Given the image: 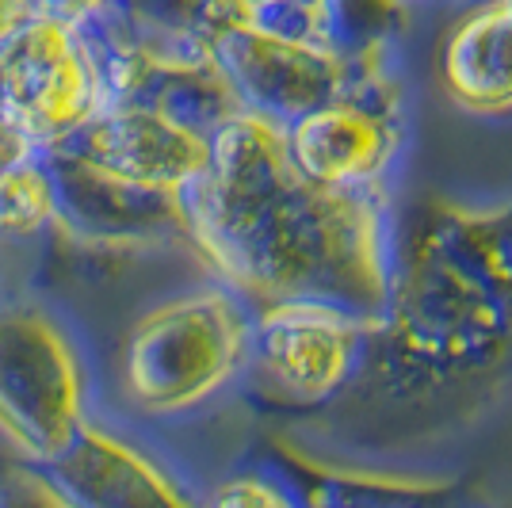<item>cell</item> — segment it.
I'll return each mask as SVG.
<instances>
[{
  "mask_svg": "<svg viewBox=\"0 0 512 508\" xmlns=\"http://www.w3.org/2000/svg\"><path fill=\"white\" fill-rule=\"evenodd\" d=\"M188 241L249 306L325 302L371 325L386 306L383 211L371 191L306 180L283 130L237 111L211 130V165L180 195Z\"/></svg>",
  "mask_w": 512,
  "mask_h": 508,
  "instance_id": "obj_1",
  "label": "cell"
},
{
  "mask_svg": "<svg viewBox=\"0 0 512 508\" xmlns=\"http://www.w3.org/2000/svg\"><path fill=\"white\" fill-rule=\"evenodd\" d=\"M512 371V207H413L360 371L394 398H470Z\"/></svg>",
  "mask_w": 512,
  "mask_h": 508,
  "instance_id": "obj_2",
  "label": "cell"
},
{
  "mask_svg": "<svg viewBox=\"0 0 512 508\" xmlns=\"http://www.w3.org/2000/svg\"><path fill=\"white\" fill-rule=\"evenodd\" d=\"M253 306L230 287H199L150 306L119 352V386L146 417L207 405L249 367Z\"/></svg>",
  "mask_w": 512,
  "mask_h": 508,
  "instance_id": "obj_3",
  "label": "cell"
},
{
  "mask_svg": "<svg viewBox=\"0 0 512 508\" xmlns=\"http://www.w3.org/2000/svg\"><path fill=\"white\" fill-rule=\"evenodd\" d=\"M92 417V360L62 306L0 298V440L46 466Z\"/></svg>",
  "mask_w": 512,
  "mask_h": 508,
  "instance_id": "obj_4",
  "label": "cell"
},
{
  "mask_svg": "<svg viewBox=\"0 0 512 508\" xmlns=\"http://www.w3.org/2000/svg\"><path fill=\"white\" fill-rule=\"evenodd\" d=\"M107 107L100 54L85 27L35 16L0 43V119L50 153Z\"/></svg>",
  "mask_w": 512,
  "mask_h": 508,
  "instance_id": "obj_5",
  "label": "cell"
},
{
  "mask_svg": "<svg viewBox=\"0 0 512 508\" xmlns=\"http://www.w3.org/2000/svg\"><path fill=\"white\" fill-rule=\"evenodd\" d=\"M203 46L230 88L237 111L256 115L279 130L310 115L314 107L337 100L379 54L367 50L344 58L325 46L283 39L237 12H226L214 23L203 35Z\"/></svg>",
  "mask_w": 512,
  "mask_h": 508,
  "instance_id": "obj_6",
  "label": "cell"
},
{
  "mask_svg": "<svg viewBox=\"0 0 512 508\" xmlns=\"http://www.w3.org/2000/svg\"><path fill=\"white\" fill-rule=\"evenodd\" d=\"M287 157L321 188L371 191L402 146V96L371 62L337 100L283 127Z\"/></svg>",
  "mask_w": 512,
  "mask_h": 508,
  "instance_id": "obj_7",
  "label": "cell"
},
{
  "mask_svg": "<svg viewBox=\"0 0 512 508\" xmlns=\"http://www.w3.org/2000/svg\"><path fill=\"white\" fill-rule=\"evenodd\" d=\"M371 325L325 302L253 306L249 367L287 405H321L356 379Z\"/></svg>",
  "mask_w": 512,
  "mask_h": 508,
  "instance_id": "obj_8",
  "label": "cell"
},
{
  "mask_svg": "<svg viewBox=\"0 0 512 508\" xmlns=\"http://www.w3.org/2000/svg\"><path fill=\"white\" fill-rule=\"evenodd\" d=\"M88 169L157 195H184L211 165V130H199L169 111L119 100L96 111L58 149Z\"/></svg>",
  "mask_w": 512,
  "mask_h": 508,
  "instance_id": "obj_9",
  "label": "cell"
},
{
  "mask_svg": "<svg viewBox=\"0 0 512 508\" xmlns=\"http://www.w3.org/2000/svg\"><path fill=\"white\" fill-rule=\"evenodd\" d=\"M27 470L62 508H203L146 447L96 413L54 463Z\"/></svg>",
  "mask_w": 512,
  "mask_h": 508,
  "instance_id": "obj_10",
  "label": "cell"
},
{
  "mask_svg": "<svg viewBox=\"0 0 512 508\" xmlns=\"http://www.w3.org/2000/svg\"><path fill=\"white\" fill-rule=\"evenodd\" d=\"M299 489V508H436L448 501L451 486L440 482H406L379 474H344L310 459H287Z\"/></svg>",
  "mask_w": 512,
  "mask_h": 508,
  "instance_id": "obj_11",
  "label": "cell"
},
{
  "mask_svg": "<svg viewBox=\"0 0 512 508\" xmlns=\"http://www.w3.org/2000/svg\"><path fill=\"white\" fill-rule=\"evenodd\" d=\"M62 218V191L46 153H23L0 169V241L20 245L43 237Z\"/></svg>",
  "mask_w": 512,
  "mask_h": 508,
  "instance_id": "obj_12",
  "label": "cell"
},
{
  "mask_svg": "<svg viewBox=\"0 0 512 508\" xmlns=\"http://www.w3.org/2000/svg\"><path fill=\"white\" fill-rule=\"evenodd\" d=\"M203 508H299V501L291 497V489L272 482V478L237 474L214 489L203 501Z\"/></svg>",
  "mask_w": 512,
  "mask_h": 508,
  "instance_id": "obj_13",
  "label": "cell"
},
{
  "mask_svg": "<svg viewBox=\"0 0 512 508\" xmlns=\"http://www.w3.org/2000/svg\"><path fill=\"white\" fill-rule=\"evenodd\" d=\"M123 0H39V16L62 20L69 27H92L104 20L111 8H119Z\"/></svg>",
  "mask_w": 512,
  "mask_h": 508,
  "instance_id": "obj_14",
  "label": "cell"
},
{
  "mask_svg": "<svg viewBox=\"0 0 512 508\" xmlns=\"http://www.w3.org/2000/svg\"><path fill=\"white\" fill-rule=\"evenodd\" d=\"M39 16V0H0V43Z\"/></svg>",
  "mask_w": 512,
  "mask_h": 508,
  "instance_id": "obj_15",
  "label": "cell"
},
{
  "mask_svg": "<svg viewBox=\"0 0 512 508\" xmlns=\"http://www.w3.org/2000/svg\"><path fill=\"white\" fill-rule=\"evenodd\" d=\"M23 153H31V149H27V142H23L20 134L8 127L4 119H0V169H4V165H12V161H16V157H23Z\"/></svg>",
  "mask_w": 512,
  "mask_h": 508,
  "instance_id": "obj_16",
  "label": "cell"
},
{
  "mask_svg": "<svg viewBox=\"0 0 512 508\" xmlns=\"http://www.w3.org/2000/svg\"><path fill=\"white\" fill-rule=\"evenodd\" d=\"M226 8H234L237 16H256V12H264L268 4H276V0H222Z\"/></svg>",
  "mask_w": 512,
  "mask_h": 508,
  "instance_id": "obj_17",
  "label": "cell"
},
{
  "mask_svg": "<svg viewBox=\"0 0 512 508\" xmlns=\"http://www.w3.org/2000/svg\"><path fill=\"white\" fill-rule=\"evenodd\" d=\"M0 508H4V486H0Z\"/></svg>",
  "mask_w": 512,
  "mask_h": 508,
  "instance_id": "obj_18",
  "label": "cell"
}]
</instances>
